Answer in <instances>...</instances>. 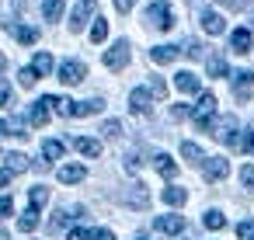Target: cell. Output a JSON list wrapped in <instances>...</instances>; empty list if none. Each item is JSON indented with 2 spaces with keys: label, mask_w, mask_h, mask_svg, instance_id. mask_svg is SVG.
Returning a JSON list of instances; mask_svg holds the SVG:
<instances>
[{
  "label": "cell",
  "mask_w": 254,
  "mask_h": 240,
  "mask_svg": "<svg viewBox=\"0 0 254 240\" xmlns=\"http://www.w3.org/2000/svg\"><path fill=\"white\" fill-rule=\"evenodd\" d=\"M63 153H66V143H60V139H46L42 143V157L46 160H63Z\"/></svg>",
  "instance_id": "cb8c5ba5"
},
{
  "label": "cell",
  "mask_w": 254,
  "mask_h": 240,
  "mask_svg": "<svg viewBox=\"0 0 254 240\" xmlns=\"http://www.w3.org/2000/svg\"><path fill=\"white\" fill-rule=\"evenodd\" d=\"M153 226H157L160 233H181V230H185V216H174V212H171V216H157Z\"/></svg>",
  "instance_id": "2e32d148"
},
{
  "label": "cell",
  "mask_w": 254,
  "mask_h": 240,
  "mask_svg": "<svg viewBox=\"0 0 254 240\" xmlns=\"http://www.w3.org/2000/svg\"><path fill=\"white\" fill-rule=\"evenodd\" d=\"M126 205H129V209H146V205H150V191H146V184H139V181L129 184V188H126Z\"/></svg>",
  "instance_id": "8fae6325"
},
{
  "label": "cell",
  "mask_w": 254,
  "mask_h": 240,
  "mask_svg": "<svg viewBox=\"0 0 254 240\" xmlns=\"http://www.w3.org/2000/svg\"><path fill=\"white\" fill-rule=\"evenodd\" d=\"M70 240H91V230H80L77 226V230H70Z\"/></svg>",
  "instance_id": "7dc6e473"
},
{
  "label": "cell",
  "mask_w": 254,
  "mask_h": 240,
  "mask_svg": "<svg viewBox=\"0 0 254 240\" xmlns=\"http://www.w3.org/2000/svg\"><path fill=\"white\" fill-rule=\"evenodd\" d=\"M4 66H7V60H4V56H0V70H4Z\"/></svg>",
  "instance_id": "816d5d0a"
},
{
  "label": "cell",
  "mask_w": 254,
  "mask_h": 240,
  "mask_svg": "<svg viewBox=\"0 0 254 240\" xmlns=\"http://www.w3.org/2000/svg\"><path fill=\"white\" fill-rule=\"evenodd\" d=\"M174 87H178L181 94H198V77H195L191 70H181V73L174 77Z\"/></svg>",
  "instance_id": "9a60e30c"
},
{
  "label": "cell",
  "mask_w": 254,
  "mask_h": 240,
  "mask_svg": "<svg viewBox=\"0 0 254 240\" xmlns=\"http://www.w3.org/2000/svg\"><path fill=\"white\" fill-rule=\"evenodd\" d=\"M237 237H240V240H254V219H244V223L237 226Z\"/></svg>",
  "instance_id": "d590c367"
},
{
  "label": "cell",
  "mask_w": 254,
  "mask_h": 240,
  "mask_svg": "<svg viewBox=\"0 0 254 240\" xmlns=\"http://www.w3.org/2000/svg\"><path fill=\"white\" fill-rule=\"evenodd\" d=\"M150 101H153V94H150L146 87H136V91L129 94V108H132L136 115H146V112H150Z\"/></svg>",
  "instance_id": "4fadbf2b"
},
{
  "label": "cell",
  "mask_w": 254,
  "mask_h": 240,
  "mask_svg": "<svg viewBox=\"0 0 254 240\" xmlns=\"http://www.w3.org/2000/svg\"><path fill=\"white\" fill-rule=\"evenodd\" d=\"M205 70H209V77H226V60L223 56H209L205 60Z\"/></svg>",
  "instance_id": "4dcf8cb0"
},
{
  "label": "cell",
  "mask_w": 254,
  "mask_h": 240,
  "mask_svg": "<svg viewBox=\"0 0 254 240\" xmlns=\"http://www.w3.org/2000/svg\"><path fill=\"white\" fill-rule=\"evenodd\" d=\"M185 56L202 60V42H198V39H188V42H185Z\"/></svg>",
  "instance_id": "d6a6232c"
},
{
  "label": "cell",
  "mask_w": 254,
  "mask_h": 240,
  "mask_svg": "<svg viewBox=\"0 0 254 240\" xmlns=\"http://www.w3.org/2000/svg\"><path fill=\"white\" fill-rule=\"evenodd\" d=\"M70 219H73V216H70V212H66V209H60V212H56V216H53V223H49V230H63V226H66V223H70Z\"/></svg>",
  "instance_id": "e575fe53"
},
{
  "label": "cell",
  "mask_w": 254,
  "mask_h": 240,
  "mask_svg": "<svg viewBox=\"0 0 254 240\" xmlns=\"http://www.w3.org/2000/svg\"><path fill=\"white\" fill-rule=\"evenodd\" d=\"M216 4H223V7H230V11H237V7H244L240 0H216Z\"/></svg>",
  "instance_id": "681fc988"
},
{
  "label": "cell",
  "mask_w": 254,
  "mask_h": 240,
  "mask_svg": "<svg viewBox=\"0 0 254 240\" xmlns=\"http://www.w3.org/2000/svg\"><path fill=\"white\" fill-rule=\"evenodd\" d=\"M14 212V198L11 195H0V216H11Z\"/></svg>",
  "instance_id": "60d3db41"
},
{
  "label": "cell",
  "mask_w": 254,
  "mask_h": 240,
  "mask_svg": "<svg viewBox=\"0 0 254 240\" xmlns=\"http://www.w3.org/2000/svg\"><path fill=\"white\" fill-rule=\"evenodd\" d=\"M18 80H21V87H35V80H39V77H35V73H32V70L25 66V70L18 73Z\"/></svg>",
  "instance_id": "ab89813d"
},
{
  "label": "cell",
  "mask_w": 254,
  "mask_h": 240,
  "mask_svg": "<svg viewBox=\"0 0 254 240\" xmlns=\"http://www.w3.org/2000/svg\"><path fill=\"white\" fill-rule=\"evenodd\" d=\"M126 167H129V171H139V167H143V157H139V153L132 150V153L126 157Z\"/></svg>",
  "instance_id": "7bdbcfd3"
},
{
  "label": "cell",
  "mask_w": 254,
  "mask_h": 240,
  "mask_svg": "<svg viewBox=\"0 0 254 240\" xmlns=\"http://www.w3.org/2000/svg\"><path fill=\"white\" fill-rule=\"evenodd\" d=\"M105 39H108V21H105V18H94V25H91V42L101 46Z\"/></svg>",
  "instance_id": "83f0119b"
},
{
  "label": "cell",
  "mask_w": 254,
  "mask_h": 240,
  "mask_svg": "<svg viewBox=\"0 0 254 240\" xmlns=\"http://www.w3.org/2000/svg\"><path fill=\"white\" fill-rule=\"evenodd\" d=\"M94 11H98V0H77V7L70 14V32H84V25Z\"/></svg>",
  "instance_id": "52a82bcc"
},
{
  "label": "cell",
  "mask_w": 254,
  "mask_h": 240,
  "mask_svg": "<svg viewBox=\"0 0 254 240\" xmlns=\"http://www.w3.org/2000/svg\"><path fill=\"white\" fill-rule=\"evenodd\" d=\"M101 132H105L108 139H119V132H122V122H115V119H108V122L101 125Z\"/></svg>",
  "instance_id": "836d02e7"
},
{
  "label": "cell",
  "mask_w": 254,
  "mask_h": 240,
  "mask_svg": "<svg viewBox=\"0 0 254 240\" xmlns=\"http://www.w3.org/2000/svg\"><path fill=\"white\" fill-rule=\"evenodd\" d=\"M153 167H157V171H160L167 181H171V178H178V164H174L167 153H157V157H153Z\"/></svg>",
  "instance_id": "44dd1931"
},
{
  "label": "cell",
  "mask_w": 254,
  "mask_h": 240,
  "mask_svg": "<svg viewBox=\"0 0 254 240\" xmlns=\"http://www.w3.org/2000/svg\"><path fill=\"white\" fill-rule=\"evenodd\" d=\"M0 136H7V122L4 119H0Z\"/></svg>",
  "instance_id": "f907efd6"
},
{
  "label": "cell",
  "mask_w": 254,
  "mask_h": 240,
  "mask_svg": "<svg viewBox=\"0 0 254 240\" xmlns=\"http://www.w3.org/2000/svg\"><path fill=\"white\" fill-rule=\"evenodd\" d=\"M136 240H150V237H143V233H139V237H136Z\"/></svg>",
  "instance_id": "f5cc1de1"
},
{
  "label": "cell",
  "mask_w": 254,
  "mask_h": 240,
  "mask_svg": "<svg viewBox=\"0 0 254 240\" xmlns=\"http://www.w3.org/2000/svg\"><path fill=\"white\" fill-rule=\"evenodd\" d=\"M84 77H87V66H84L80 60H66V63H60V80H63V84L73 87V84H80Z\"/></svg>",
  "instance_id": "ba28073f"
},
{
  "label": "cell",
  "mask_w": 254,
  "mask_h": 240,
  "mask_svg": "<svg viewBox=\"0 0 254 240\" xmlns=\"http://www.w3.org/2000/svg\"><path fill=\"white\" fill-rule=\"evenodd\" d=\"M240 181L247 184V188H254V167L247 164V167H240Z\"/></svg>",
  "instance_id": "ee69618b"
},
{
  "label": "cell",
  "mask_w": 254,
  "mask_h": 240,
  "mask_svg": "<svg viewBox=\"0 0 254 240\" xmlns=\"http://www.w3.org/2000/svg\"><path fill=\"white\" fill-rule=\"evenodd\" d=\"M150 94H153V98H164V94H167V84H164L160 77H153V80H150Z\"/></svg>",
  "instance_id": "74e56055"
},
{
  "label": "cell",
  "mask_w": 254,
  "mask_h": 240,
  "mask_svg": "<svg viewBox=\"0 0 254 240\" xmlns=\"http://www.w3.org/2000/svg\"><path fill=\"white\" fill-rule=\"evenodd\" d=\"M230 174V160L226 157H205L202 160V178L205 181H223Z\"/></svg>",
  "instance_id": "5b68a950"
},
{
  "label": "cell",
  "mask_w": 254,
  "mask_h": 240,
  "mask_svg": "<svg viewBox=\"0 0 254 240\" xmlns=\"http://www.w3.org/2000/svg\"><path fill=\"white\" fill-rule=\"evenodd\" d=\"M4 160H7V171H11V174H21V171H28V157H25V153H7Z\"/></svg>",
  "instance_id": "f1b7e54d"
},
{
  "label": "cell",
  "mask_w": 254,
  "mask_h": 240,
  "mask_svg": "<svg viewBox=\"0 0 254 240\" xmlns=\"http://www.w3.org/2000/svg\"><path fill=\"white\" fill-rule=\"evenodd\" d=\"M188 115H191V108H188V105H174V108H171V119H178V122H181V119H188Z\"/></svg>",
  "instance_id": "b9f144b4"
},
{
  "label": "cell",
  "mask_w": 254,
  "mask_h": 240,
  "mask_svg": "<svg viewBox=\"0 0 254 240\" xmlns=\"http://www.w3.org/2000/svg\"><path fill=\"white\" fill-rule=\"evenodd\" d=\"M35 226H39V209H28V212L18 219V230H21V233H32Z\"/></svg>",
  "instance_id": "1f68e13d"
},
{
  "label": "cell",
  "mask_w": 254,
  "mask_h": 240,
  "mask_svg": "<svg viewBox=\"0 0 254 240\" xmlns=\"http://www.w3.org/2000/svg\"><path fill=\"white\" fill-rule=\"evenodd\" d=\"M35 77H46L49 70H53V56L49 53H35V60H32V66H28Z\"/></svg>",
  "instance_id": "603a6c76"
},
{
  "label": "cell",
  "mask_w": 254,
  "mask_h": 240,
  "mask_svg": "<svg viewBox=\"0 0 254 240\" xmlns=\"http://www.w3.org/2000/svg\"><path fill=\"white\" fill-rule=\"evenodd\" d=\"M233 98H237V101H251V98H254V70L233 73Z\"/></svg>",
  "instance_id": "8992f818"
},
{
  "label": "cell",
  "mask_w": 254,
  "mask_h": 240,
  "mask_svg": "<svg viewBox=\"0 0 254 240\" xmlns=\"http://www.w3.org/2000/svg\"><path fill=\"white\" fill-rule=\"evenodd\" d=\"M11 178H14V174H11L7 167H0V188H7V184H11Z\"/></svg>",
  "instance_id": "c3c4849f"
},
{
  "label": "cell",
  "mask_w": 254,
  "mask_h": 240,
  "mask_svg": "<svg viewBox=\"0 0 254 240\" xmlns=\"http://www.w3.org/2000/svg\"><path fill=\"white\" fill-rule=\"evenodd\" d=\"M4 105H11V84H7V77H0V108Z\"/></svg>",
  "instance_id": "8d00e7d4"
},
{
  "label": "cell",
  "mask_w": 254,
  "mask_h": 240,
  "mask_svg": "<svg viewBox=\"0 0 254 240\" xmlns=\"http://www.w3.org/2000/svg\"><path fill=\"white\" fill-rule=\"evenodd\" d=\"M202 223H205V230H223V226H226V216H223L219 209H209V212L202 216Z\"/></svg>",
  "instance_id": "f546056e"
},
{
  "label": "cell",
  "mask_w": 254,
  "mask_h": 240,
  "mask_svg": "<svg viewBox=\"0 0 254 240\" xmlns=\"http://www.w3.org/2000/svg\"><path fill=\"white\" fill-rule=\"evenodd\" d=\"M101 112H105V101H101V98H87V101H73V108H70V119L101 115Z\"/></svg>",
  "instance_id": "30bf717a"
},
{
  "label": "cell",
  "mask_w": 254,
  "mask_h": 240,
  "mask_svg": "<svg viewBox=\"0 0 254 240\" xmlns=\"http://www.w3.org/2000/svg\"><path fill=\"white\" fill-rule=\"evenodd\" d=\"M251 42H254V35H251L247 28H237V32L230 35V49H233V53H240V56H244V53H251Z\"/></svg>",
  "instance_id": "5bb4252c"
},
{
  "label": "cell",
  "mask_w": 254,
  "mask_h": 240,
  "mask_svg": "<svg viewBox=\"0 0 254 240\" xmlns=\"http://www.w3.org/2000/svg\"><path fill=\"white\" fill-rule=\"evenodd\" d=\"M49 202V188H42V184H35L32 191H28V209H42Z\"/></svg>",
  "instance_id": "4316f807"
},
{
  "label": "cell",
  "mask_w": 254,
  "mask_h": 240,
  "mask_svg": "<svg viewBox=\"0 0 254 240\" xmlns=\"http://www.w3.org/2000/svg\"><path fill=\"white\" fill-rule=\"evenodd\" d=\"M84 174H87L84 164H66V167H60V181H63V184H77V181H84Z\"/></svg>",
  "instance_id": "ac0fdd59"
},
{
  "label": "cell",
  "mask_w": 254,
  "mask_h": 240,
  "mask_svg": "<svg viewBox=\"0 0 254 240\" xmlns=\"http://www.w3.org/2000/svg\"><path fill=\"white\" fill-rule=\"evenodd\" d=\"M63 7H66V0H42V18L46 21H60Z\"/></svg>",
  "instance_id": "7402d4cb"
},
{
  "label": "cell",
  "mask_w": 254,
  "mask_h": 240,
  "mask_svg": "<svg viewBox=\"0 0 254 240\" xmlns=\"http://www.w3.org/2000/svg\"><path fill=\"white\" fill-rule=\"evenodd\" d=\"M28 122H32L35 129H42V125L49 122V105H46L42 98H39V101H35V105L28 108Z\"/></svg>",
  "instance_id": "e0dca14e"
},
{
  "label": "cell",
  "mask_w": 254,
  "mask_h": 240,
  "mask_svg": "<svg viewBox=\"0 0 254 240\" xmlns=\"http://www.w3.org/2000/svg\"><path fill=\"white\" fill-rule=\"evenodd\" d=\"M105 66H108V70H126V66H129V42H126V39H119V42L105 53Z\"/></svg>",
  "instance_id": "277c9868"
},
{
  "label": "cell",
  "mask_w": 254,
  "mask_h": 240,
  "mask_svg": "<svg viewBox=\"0 0 254 240\" xmlns=\"http://www.w3.org/2000/svg\"><path fill=\"white\" fill-rule=\"evenodd\" d=\"M91 240H115L112 230H91Z\"/></svg>",
  "instance_id": "f6af8a7d"
},
{
  "label": "cell",
  "mask_w": 254,
  "mask_h": 240,
  "mask_svg": "<svg viewBox=\"0 0 254 240\" xmlns=\"http://www.w3.org/2000/svg\"><path fill=\"white\" fill-rule=\"evenodd\" d=\"M209 132H212L219 143H226V146H237V115H219V119L209 125Z\"/></svg>",
  "instance_id": "7a4b0ae2"
},
{
  "label": "cell",
  "mask_w": 254,
  "mask_h": 240,
  "mask_svg": "<svg viewBox=\"0 0 254 240\" xmlns=\"http://www.w3.org/2000/svg\"><path fill=\"white\" fill-rule=\"evenodd\" d=\"M202 28H205L209 35H223L226 25H223V18H219L216 11H202Z\"/></svg>",
  "instance_id": "d6986e66"
},
{
  "label": "cell",
  "mask_w": 254,
  "mask_h": 240,
  "mask_svg": "<svg viewBox=\"0 0 254 240\" xmlns=\"http://www.w3.org/2000/svg\"><path fill=\"white\" fill-rule=\"evenodd\" d=\"M185 198H188L185 188H178V184H167V188H164V202H167V205L178 209V205H185Z\"/></svg>",
  "instance_id": "d4e9b609"
},
{
  "label": "cell",
  "mask_w": 254,
  "mask_h": 240,
  "mask_svg": "<svg viewBox=\"0 0 254 240\" xmlns=\"http://www.w3.org/2000/svg\"><path fill=\"white\" fill-rule=\"evenodd\" d=\"M115 7H119V14H129L136 7V0H115Z\"/></svg>",
  "instance_id": "bcb514c9"
},
{
  "label": "cell",
  "mask_w": 254,
  "mask_h": 240,
  "mask_svg": "<svg viewBox=\"0 0 254 240\" xmlns=\"http://www.w3.org/2000/svg\"><path fill=\"white\" fill-rule=\"evenodd\" d=\"M181 157H185L188 164H195V167H198V164L205 160V153H202V146H195V143H181Z\"/></svg>",
  "instance_id": "484cf974"
},
{
  "label": "cell",
  "mask_w": 254,
  "mask_h": 240,
  "mask_svg": "<svg viewBox=\"0 0 254 240\" xmlns=\"http://www.w3.org/2000/svg\"><path fill=\"white\" fill-rule=\"evenodd\" d=\"M146 21H150L157 32H167V28L174 25V11H171V4H164V0L150 4V7H146Z\"/></svg>",
  "instance_id": "3957f363"
},
{
  "label": "cell",
  "mask_w": 254,
  "mask_h": 240,
  "mask_svg": "<svg viewBox=\"0 0 254 240\" xmlns=\"http://www.w3.org/2000/svg\"><path fill=\"white\" fill-rule=\"evenodd\" d=\"M73 146H77L84 157H101V143H98V139H91V136H77V139H73Z\"/></svg>",
  "instance_id": "ffe728a7"
},
{
  "label": "cell",
  "mask_w": 254,
  "mask_h": 240,
  "mask_svg": "<svg viewBox=\"0 0 254 240\" xmlns=\"http://www.w3.org/2000/svg\"><path fill=\"white\" fill-rule=\"evenodd\" d=\"M7 136H28V132H25V122H21V119H11V122H7Z\"/></svg>",
  "instance_id": "f35d334b"
},
{
  "label": "cell",
  "mask_w": 254,
  "mask_h": 240,
  "mask_svg": "<svg viewBox=\"0 0 254 240\" xmlns=\"http://www.w3.org/2000/svg\"><path fill=\"white\" fill-rule=\"evenodd\" d=\"M4 32H7V35H14L21 46H35V42H39V28L18 25V21H7V25H4Z\"/></svg>",
  "instance_id": "9c48e42d"
},
{
  "label": "cell",
  "mask_w": 254,
  "mask_h": 240,
  "mask_svg": "<svg viewBox=\"0 0 254 240\" xmlns=\"http://www.w3.org/2000/svg\"><path fill=\"white\" fill-rule=\"evenodd\" d=\"M212 115H216V94L202 91V94H198V105L191 108V119H195L198 129H209V125H212Z\"/></svg>",
  "instance_id": "6da1fadb"
},
{
  "label": "cell",
  "mask_w": 254,
  "mask_h": 240,
  "mask_svg": "<svg viewBox=\"0 0 254 240\" xmlns=\"http://www.w3.org/2000/svg\"><path fill=\"white\" fill-rule=\"evenodd\" d=\"M178 56H181L178 46H153V49H150V60H153L157 66H167V63H174Z\"/></svg>",
  "instance_id": "7c38bea8"
}]
</instances>
